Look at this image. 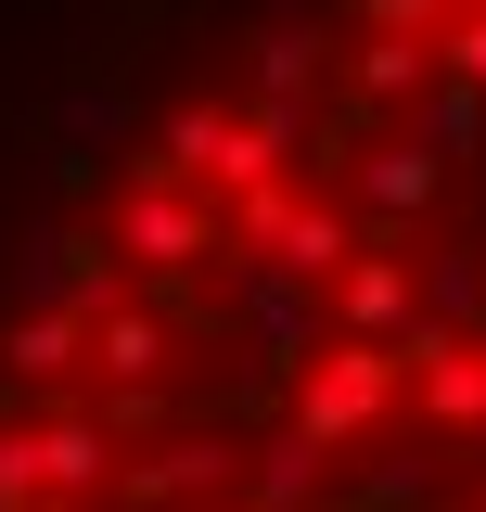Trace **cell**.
I'll return each instance as SVG.
<instances>
[{
  "mask_svg": "<svg viewBox=\"0 0 486 512\" xmlns=\"http://www.w3.org/2000/svg\"><path fill=\"white\" fill-rule=\"evenodd\" d=\"M26 154L0 512H486V0H180Z\"/></svg>",
  "mask_w": 486,
  "mask_h": 512,
  "instance_id": "1",
  "label": "cell"
}]
</instances>
